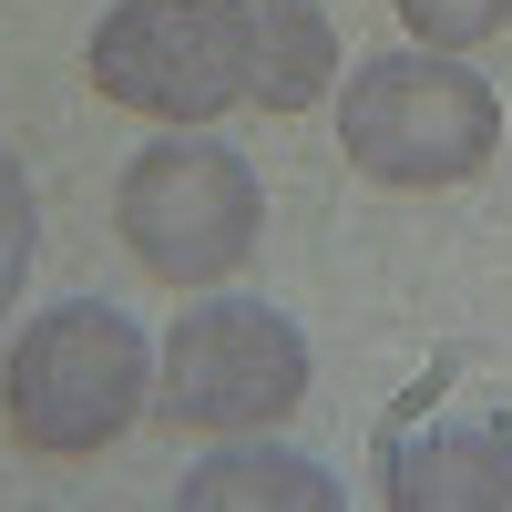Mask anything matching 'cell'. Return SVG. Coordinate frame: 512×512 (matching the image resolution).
I'll return each instance as SVG.
<instances>
[{"label": "cell", "instance_id": "cell-1", "mask_svg": "<svg viewBox=\"0 0 512 512\" xmlns=\"http://www.w3.org/2000/svg\"><path fill=\"white\" fill-rule=\"evenodd\" d=\"M154 410V349L144 328L103 308V297H62L52 318L21 328V349L0 359V420L41 461H93Z\"/></svg>", "mask_w": 512, "mask_h": 512}, {"label": "cell", "instance_id": "cell-2", "mask_svg": "<svg viewBox=\"0 0 512 512\" xmlns=\"http://www.w3.org/2000/svg\"><path fill=\"white\" fill-rule=\"evenodd\" d=\"M338 154L369 185H400V195L472 185L502 154V103L461 52H431V41L369 52L349 72V93H338Z\"/></svg>", "mask_w": 512, "mask_h": 512}, {"label": "cell", "instance_id": "cell-3", "mask_svg": "<svg viewBox=\"0 0 512 512\" xmlns=\"http://www.w3.org/2000/svg\"><path fill=\"white\" fill-rule=\"evenodd\" d=\"M113 236L134 246V267L164 277V287H216L236 277L256 236H267V185L256 164L216 134L175 123L164 144H144L113 185Z\"/></svg>", "mask_w": 512, "mask_h": 512}, {"label": "cell", "instance_id": "cell-4", "mask_svg": "<svg viewBox=\"0 0 512 512\" xmlns=\"http://www.w3.org/2000/svg\"><path fill=\"white\" fill-rule=\"evenodd\" d=\"M256 0H113L93 31V93L154 123H216L246 103Z\"/></svg>", "mask_w": 512, "mask_h": 512}, {"label": "cell", "instance_id": "cell-5", "mask_svg": "<svg viewBox=\"0 0 512 512\" xmlns=\"http://www.w3.org/2000/svg\"><path fill=\"white\" fill-rule=\"evenodd\" d=\"M308 400V338L267 297H205L175 318L154 369V410L175 431H267Z\"/></svg>", "mask_w": 512, "mask_h": 512}, {"label": "cell", "instance_id": "cell-6", "mask_svg": "<svg viewBox=\"0 0 512 512\" xmlns=\"http://www.w3.org/2000/svg\"><path fill=\"white\" fill-rule=\"evenodd\" d=\"M379 492L400 512H512V431L502 420H390Z\"/></svg>", "mask_w": 512, "mask_h": 512}, {"label": "cell", "instance_id": "cell-7", "mask_svg": "<svg viewBox=\"0 0 512 512\" xmlns=\"http://www.w3.org/2000/svg\"><path fill=\"white\" fill-rule=\"evenodd\" d=\"M338 82V31L318 0H256V41H246V103L256 113H308Z\"/></svg>", "mask_w": 512, "mask_h": 512}, {"label": "cell", "instance_id": "cell-8", "mask_svg": "<svg viewBox=\"0 0 512 512\" xmlns=\"http://www.w3.org/2000/svg\"><path fill=\"white\" fill-rule=\"evenodd\" d=\"M185 512H256V502H277V512H338V482L318 472L308 451H216V461H195L185 472V492H175Z\"/></svg>", "mask_w": 512, "mask_h": 512}, {"label": "cell", "instance_id": "cell-9", "mask_svg": "<svg viewBox=\"0 0 512 512\" xmlns=\"http://www.w3.org/2000/svg\"><path fill=\"white\" fill-rule=\"evenodd\" d=\"M410 41H431V52H472V41L512 31V0H390Z\"/></svg>", "mask_w": 512, "mask_h": 512}, {"label": "cell", "instance_id": "cell-10", "mask_svg": "<svg viewBox=\"0 0 512 512\" xmlns=\"http://www.w3.org/2000/svg\"><path fill=\"white\" fill-rule=\"evenodd\" d=\"M31 236H41V205H31V175H21V154L0 144V318L21 308V277H31Z\"/></svg>", "mask_w": 512, "mask_h": 512}]
</instances>
